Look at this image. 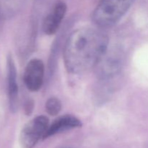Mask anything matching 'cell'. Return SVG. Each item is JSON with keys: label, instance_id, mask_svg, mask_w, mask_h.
Returning <instances> with one entry per match:
<instances>
[{"label": "cell", "instance_id": "1", "mask_svg": "<svg viewBox=\"0 0 148 148\" xmlns=\"http://www.w3.org/2000/svg\"><path fill=\"white\" fill-rule=\"evenodd\" d=\"M108 37L98 30L81 28L72 32L65 43L63 51L66 70L79 75L96 67L108 50Z\"/></svg>", "mask_w": 148, "mask_h": 148}, {"label": "cell", "instance_id": "2", "mask_svg": "<svg viewBox=\"0 0 148 148\" xmlns=\"http://www.w3.org/2000/svg\"><path fill=\"white\" fill-rule=\"evenodd\" d=\"M135 0H101L92 12L94 23L101 27L116 24L127 12Z\"/></svg>", "mask_w": 148, "mask_h": 148}, {"label": "cell", "instance_id": "3", "mask_svg": "<svg viewBox=\"0 0 148 148\" xmlns=\"http://www.w3.org/2000/svg\"><path fill=\"white\" fill-rule=\"evenodd\" d=\"M49 126V120L45 116H38L24 126L20 134L22 148H33L40 140H44Z\"/></svg>", "mask_w": 148, "mask_h": 148}, {"label": "cell", "instance_id": "4", "mask_svg": "<svg viewBox=\"0 0 148 148\" xmlns=\"http://www.w3.org/2000/svg\"><path fill=\"white\" fill-rule=\"evenodd\" d=\"M123 64L122 54L120 51H106L97 64V73L101 79L109 80L121 72Z\"/></svg>", "mask_w": 148, "mask_h": 148}, {"label": "cell", "instance_id": "5", "mask_svg": "<svg viewBox=\"0 0 148 148\" xmlns=\"http://www.w3.org/2000/svg\"><path fill=\"white\" fill-rule=\"evenodd\" d=\"M45 66L39 59H31L25 69L23 80L26 88L32 92H37L42 88L44 81Z\"/></svg>", "mask_w": 148, "mask_h": 148}, {"label": "cell", "instance_id": "6", "mask_svg": "<svg viewBox=\"0 0 148 148\" xmlns=\"http://www.w3.org/2000/svg\"><path fill=\"white\" fill-rule=\"evenodd\" d=\"M66 10L67 7L64 1L62 0L55 1L43 19L42 30L45 34L51 36L58 31L66 14Z\"/></svg>", "mask_w": 148, "mask_h": 148}, {"label": "cell", "instance_id": "7", "mask_svg": "<svg viewBox=\"0 0 148 148\" xmlns=\"http://www.w3.org/2000/svg\"><path fill=\"white\" fill-rule=\"evenodd\" d=\"M7 93L10 110L14 112L18 106L19 90L15 64L10 55L7 58Z\"/></svg>", "mask_w": 148, "mask_h": 148}, {"label": "cell", "instance_id": "8", "mask_svg": "<svg viewBox=\"0 0 148 148\" xmlns=\"http://www.w3.org/2000/svg\"><path fill=\"white\" fill-rule=\"evenodd\" d=\"M82 126L80 120L75 116L64 115L54 120L51 124H49L44 140L68 130L80 128Z\"/></svg>", "mask_w": 148, "mask_h": 148}, {"label": "cell", "instance_id": "9", "mask_svg": "<svg viewBox=\"0 0 148 148\" xmlns=\"http://www.w3.org/2000/svg\"><path fill=\"white\" fill-rule=\"evenodd\" d=\"M45 108L48 114L55 116H57L62 110V103L59 98L51 97L46 101Z\"/></svg>", "mask_w": 148, "mask_h": 148}, {"label": "cell", "instance_id": "10", "mask_svg": "<svg viewBox=\"0 0 148 148\" xmlns=\"http://www.w3.org/2000/svg\"><path fill=\"white\" fill-rule=\"evenodd\" d=\"M11 12V0H0V20L7 17Z\"/></svg>", "mask_w": 148, "mask_h": 148}, {"label": "cell", "instance_id": "11", "mask_svg": "<svg viewBox=\"0 0 148 148\" xmlns=\"http://www.w3.org/2000/svg\"><path fill=\"white\" fill-rule=\"evenodd\" d=\"M33 101H28L26 104L25 110L27 111V114H30L32 111H33Z\"/></svg>", "mask_w": 148, "mask_h": 148}, {"label": "cell", "instance_id": "12", "mask_svg": "<svg viewBox=\"0 0 148 148\" xmlns=\"http://www.w3.org/2000/svg\"><path fill=\"white\" fill-rule=\"evenodd\" d=\"M64 148H70V147H64Z\"/></svg>", "mask_w": 148, "mask_h": 148}]
</instances>
